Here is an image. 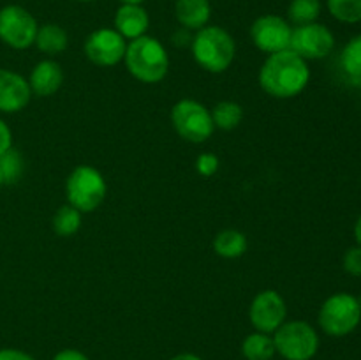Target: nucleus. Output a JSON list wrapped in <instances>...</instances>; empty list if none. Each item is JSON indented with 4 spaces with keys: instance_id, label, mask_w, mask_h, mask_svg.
<instances>
[{
    "instance_id": "2",
    "label": "nucleus",
    "mask_w": 361,
    "mask_h": 360,
    "mask_svg": "<svg viewBox=\"0 0 361 360\" xmlns=\"http://www.w3.org/2000/svg\"><path fill=\"white\" fill-rule=\"evenodd\" d=\"M192 56L201 69L212 74L224 73L236 56V42L226 28L207 25L196 32L190 42Z\"/></svg>"
},
{
    "instance_id": "12",
    "label": "nucleus",
    "mask_w": 361,
    "mask_h": 360,
    "mask_svg": "<svg viewBox=\"0 0 361 360\" xmlns=\"http://www.w3.org/2000/svg\"><path fill=\"white\" fill-rule=\"evenodd\" d=\"M127 41L115 28H97L85 41V55L94 66L113 67L126 56Z\"/></svg>"
},
{
    "instance_id": "17",
    "label": "nucleus",
    "mask_w": 361,
    "mask_h": 360,
    "mask_svg": "<svg viewBox=\"0 0 361 360\" xmlns=\"http://www.w3.org/2000/svg\"><path fill=\"white\" fill-rule=\"evenodd\" d=\"M34 44L44 55H60L62 52H66L67 44H69V35L60 25L46 23L39 27Z\"/></svg>"
},
{
    "instance_id": "21",
    "label": "nucleus",
    "mask_w": 361,
    "mask_h": 360,
    "mask_svg": "<svg viewBox=\"0 0 361 360\" xmlns=\"http://www.w3.org/2000/svg\"><path fill=\"white\" fill-rule=\"evenodd\" d=\"M81 212L73 205H62L53 215V232L59 236H73L81 228Z\"/></svg>"
},
{
    "instance_id": "6",
    "label": "nucleus",
    "mask_w": 361,
    "mask_h": 360,
    "mask_svg": "<svg viewBox=\"0 0 361 360\" xmlns=\"http://www.w3.org/2000/svg\"><path fill=\"white\" fill-rule=\"evenodd\" d=\"M275 352L286 360H310L319 349L316 328L303 320L284 321L274 332Z\"/></svg>"
},
{
    "instance_id": "34",
    "label": "nucleus",
    "mask_w": 361,
    "mask_h": 360,
    "mask_svg": "<svg viewBox=\"0 0 361 360\" xmlns=\"http://www.w3.org/2000/svg\"><path fill=\"white\" fill-rule=\"evenodd\" d=\"M4 184V179H2V172H0V186H2Z\"/></svg>"
},
{
    "instance_id": "7",
    "label": "nucleus",
    "mask_w": 361,
    "mask_h": 360,
    "mask_svg": "<svg viewBox=\"0 0 361 360\" xmlns=\"http://www.w3.org/2000/svg\"><path fill=\"white\" fill-rule=\"evenodd\" d=\"M171 124L176 134L189 143H204L215 126L210 109L194 99H182L171 109Z\"/></svg>"
},
{
    "instance_id": "25",
    "label": "nucleus",
    "mask_w": 361,
    "mask_h": 360,
    "mask_svg": "<svg viewBox=\"0 0 361 360\" xmlns=\"http://www.w3.org/2000/svg\"><path fill=\"white\" fill-rule=\"evenodd\" d=\"M0 172L4 184H16L25 172V162L20 152L11 147L4 155H0Z\"/></svg>"
},
{
    "instance_id": "13",
    "label": "nucleus",
    "mask_w": 361,
    "mask_h": 360,
    "mask_svg": "<svg viewBox=\"0 0 361 360\" xmlns=\"http://www.w3.org/2000/svg\"><path fill=\"white\" fill-rule=\"evenodd\" d=\"M32 90L28 80L9 69H0V112L18 113L28 106Z\"/></svg>"
},
{
    "instance_id": "31",
    "label": "nucleus",
    "mask_w": 361,
    "mask_h": 360,
    "mask_svg": "<svg viewBox=\"0 0 361 360\" xmlns=\"http://www.w3.org/2000/svg\"><path fill=\"white\" fill-rule=\"evenodd\" d=\"M169 360H203L200 355H194V353H180V355H175Z\"/></svg>"
},
{
    "instance_id": "8",
    "label": "nucleus",
    "mask_w": 361,
    "mask_h": 360,
    "mask_svg": "<svg viewBox=\"0 0 361 360\" xmlns=\"http://www.w3.org/2000/svg\"><path fill=\"white\" fill-rule=\"evenodd\" d=\"M39 25L30 11L18 4L0 9V41L13 49H27L35 42Z\"/></svg>"
},
{
    "instance_id": "26",
    "label": "nucleus",
    "mask_w": 361,
    "mask_h": 360,
    "mask_svg": "<svg viewBox=\"0 0 361 360\" xmlns=\"http://www.w3.org/2000/svg\"><path fill=\"white\" fill-rule=\"evenodd\" d=\"M219 166L221 161L215 154L212 152H203V154L197 155L196 159V169L201 176H212L219 172Z\"/></svg>"
},
{
    "instance_id": "22",
    "label": "nucleus",
    "mask_w": 361,
    "mask_h": 360,
    "mask_svg": "<svg viewBox=\"0 0 361 360\" xmlns=\"http://www.w3.org/2000/svg\"><path fill=\"white\" fill-rule=\"evenodd\" d=\"M321 9V0H291L288 7V21L296 27L314 23L319 18Z\"/></svg>"
},
{
    "instance_id": "32",
    "label": "nucleus",
    "mask_w": 361,
    "mask_h": 360,
    "mask_svg": "<svg viewBox=\"0 0 361 360\" xmlns=\"http://www.w3.org/2000/svg\"><path fill=\"white\" fill-rule=\"evenodd\" d=\"M355 239H356V244L361 247V215L358 217V221H356L355 224Z\"/></svg>"
},
{
    "instance_id": "24",
    "label": "nucleus",
    "mask_w": 361,
    "mask_h": 360,
    "mask_svg": "<svg viewBox=\"0 0 361 360\" xmlns=\"http://www.w3.org/2000/svg\"><path fill=\"white\" fill-rule=\"evenodd\" d=\"M328 11L342 23H360L361 0H326Z\"/></svg>"
},
{
    "instance_id": "33",
    "label": "nucleus",
    "mask_w": 361,
    "mask_h": 360,
    "mask_svg": "<svg viewBox=\"0 0 361 360\" xmlns=\"http://www.w3.org/2000/svg\"><path fill=\"white\" fill-rule=\"evenodd\" d=\"M122 4H143L145 0H120Z\"/></svg>"
},
{
    "instance_id": "27",
    "label": "nucleus",
    "mask_w": 361,
    "mask_h": 360,
    "mask_svg": "<svg viewBox=\"0 0 361 360\" xmlns=\"http://www.w3.org/2000/svg\"><path fill=\"white\" fill-rule=\"evenodd\" d=\"M342 265H344V270L348 272V274L355 275V277H361V247H349V249L345 251Z\"/></svg>"
},
{
    "instance_id": "15",
    "label": "nucleus",
    "mask_w": 361,
    "mask_h": 360,
    "mask_svg": "<svg viewBox=\"0 0 361 360\" xmlns=\"http://www.w3.org/2000/svg\"><path fill=\"white\" fill-rule=\"evenodd\" d=\"M63 83V71L62 66L55 60H41L32 69L28 85H30L32 94L39 97H49L56 94Z\"/></svg>"
},
{
    "instance_id": "3",
    "label": "nucleus",
    "mask_w": 361,
    "mask_h": 360,
    "mask_svg": "<svg viewBox=\"0 0 361 360\" xmlns=\"http://www.w3.org/2000/svg\"><path fill=\"white\" fill-rule=\"evenodd\" d=\"M126 66L141 83H159L168 76L169 55L164 44L152 35H141L127 44Z\"/></svg>"
},
{
    "instance_id": "1",
    "label": "nucleus",
    "mask_w": 361,
    "mask_h": 360,
    "mask_svg": "<svg viewBox=\"0 0 361 360\" xmlns=\"http://www.w3.org/2000/svg\"><path fill=\"white\" fill-rule=\"evenodd\" d=\"M261 88L275 99H291L302 94L310 80L307 60L293 49L271 53L259 69Z\"/></svg>"
},
{
    "instance_id": "10",
    "label": "nucleus",
    "mask_w": 361,
    "mask_h": 360,
    "mask_svg": "<svg viewBox=\"0 0 361 360\" xmlns=\"http://www.w3.org/2000/svg\"><path fill=\"white\" fill-rule=\"evenodd\" d=\"M291 35V23L277 14L259 16L250 27V39H252L254 46L267 55L289 49Z\"/></svg>"
},
{
    "instance_id": "18",
    "label": "nucleus",
    "mask_w": 361,
    "mask_h": 360,
    "mask_svg": "<svg viewBox=\"0 0 361 360\" xmlns=\"http://www.w3.org/2000/svg\"><path fill=\"white\" fill-rule=\"evenodd\" d=\"M247 247H249V240L238 229H222L214 240L215 253L226 260H235V258L243 256Z\"/></svg>"
},
{
    "instance_id": "4",
    "label": "nucleus",
    "mask_w": 361,
    "mask_h": 360,
    "mask_svg": "<svg viewBox=\"0 0 361 360\" xmlns=\"http://www.w3.org/2000/svg\"><path fill=\"white\" fill-rule=\"evenodd\" d=\"M108 186L104 176L94 166L81 164L71 172L66 182L67 203L73 205L81 214H88L99 208L104 201Z\"/></svg>"
},
{
    "instance_id": "5",
    "label": "nucleus",
    "mask_w": 361,
    "mask_h": 360,
    "mask_svg": "<svg viewBox=\"0 0 361 360\" xmlns=\"http://www.w3.org/2000/svg\"><path fill=\"white\" fill-rule=\"evenodd\" d=\"M317 320L324 334L331 337H345L356 330L361 321L360 300L351 293H335L323 302Z\"/></svg>"
},
{
    "instance_id": "16",
    "label": "nucleus",
    "mask_w": 361,
    "mask_h": 360,
    "mask_svg": "<svg viewBox=\"0 0 361 360\" xmlns=\"http://www.w3.org/2000/svg\"><path fill=\"white\" fill-rule=\"evenodd\" d=\"M175 16L176 21L187 30H201L210 21V0H176Z\"/></svg>"
},
{
    "instance_id": "11",
    "label": "nucleus",
    "mask_w": 361,
    "mask_h": 360,
    "mask_svg": "<svg viewBox=\"0 0 361 360\" xmlns=\"http://www.w3.org/2000/svg\"><path fill=\"white\" fill-rule=\"evenodd\" d=\"M286 316H288L286 300L275 289H263L250 302L249 318L257 332L274 334L284 323Z\"/></svg>"
},
{
    "instance_id": "28",
    "label": "nucleus",
    "mask_w": 361,
    "mask_h": 360,
    "mask_svg": "<svg viewBox=\"0 0 361 360\" xmlns=\"http://www.w3.org/2000/svg\"><path fill=\"white\" fill-rule=\"evenodd\" d=\"M11 147H13V133L11 127L0 119V155L6 154Z\"/></svg>"
},
{
    "instance_id": "19",
    "label": "nucleus",
    "mask_w": 361,
    "mask_h": 360,
    "mask_svg": "<svg viewBox=\"0 0 361 360\" xmlns=\"http://www.w3.org/2000/svg\"><path fill=\"white\" fill-rule=\"evenodd\" d=\"M275 342L270 334L252 332L242 342V355L245 360H271L275 356Z\"/></svg>"
},
{
    "instance_id": "9",
    "label": "nucleus",
    "mask_w": 361,
    "mask_h": 360,
    "mask_svg": "<svg viewBox=\"0 0 361 360\" xmlns=\"http://www.w3.org/2000/svg\"><path fill=\"white\" fill-rule=\"evenodd\" d=\"M334 48L335 35L326 25L314 21L293 28L289 49H293L303 60H321L330 55Z\"/></svg>"
},
{
    "instance_id": "29",
    "label": "nucleus",
    "mask_w": 361,
    "mask_h": 360,
    "mask_svg": "<svg viewBox=\"0 0 361 360\" xmlns=\"http://www.w3.org/2000/svg\"><path fill=\"white\" fill-rule=\"evenodd\" d=\"M0 360H35L27 352H21L16 348H2L0 349Z\"/></svg>"
},
{
    "instance_id": "23",
    "label": "nucleus",
    "mask_w": 361,
    "mask_h": 360,
    "mask_svg": "<svg viewBox=\"0 0 361 360\" xmlns=\"http://www.w3.org/2000/svg\"><path fill=\"white\" fill-rule=\"evenodd\" d=\"M341 66L344 73L358 83L361 78V34L349 39L341 53Z\"/></svg>"
},
{
    "instance_id": "36",
    "label": "nucleus",
    "mask_w": 361,
    "mask_h": 360,
    "mask_svg": "<svg viewBox=\"0 0 361 360\" xmlns=\"http://www.w3.org/2000/svg\"><path fill=\"white\" fill-rule=\"evenodd\" d=\"M358 85H360V87H361V78H360V81H358Z\"/></svg>"
},
{
    "instance_id": "14",
    "label": "nucleus",
    "mask_w": 361,
    "mask_h": 360,
    "mask_svg": "<svg viewBox=\"0 0 361 360\" xmlns=\"http://www.w3.org/2000/svg\"><path fill=\"white\" fill-rule=\"evenodd\" d=\"M150 27V16L141 4H122L115 14V30L123 39H133L147 35Z\"/></svg>"
},
{
    "instance_id": "30",
    "label": "nucleus",
    "mask_w": 361,
    "mask_h": 360,
    "mask_svg": "<svg viewBox=\"0 0 361 360\" xmlns=\"http://www.w3.org/2000/svg\"><path fill=\"white\" fill-rule=\"evenodd\" d=\"M53 360H90L85 353H81L80 349H73V348H67L62 349V352L56 353L53 356Z\"/></svg>"
},
{
    "instance_id": "35",
    "label": "nucleus",
    "mask_w": 361,
    "mask_h": 360,
    "mask_svg": "<svg viewBox=\"0 0 361 360\" xmlns=\"http://www.w3.org/2000/svg\"><path fill=\"white\" fill-rule=\"evenodd\" d=\"M81 2H94V0H81Z\"/></svg>"
},
{
    "instance_id": "20",
    "label": "nucleus",
    "mask_w": 361,
    "mask_h": 360,
    "mask_svg": "<svg viewBox=\"0 0 361 360\" xmlns=\"http://www.w3.org/2000/svg\"><path fill=\"white\" fill-rule=\"evenodd\" d=\"M215 129L233 131L242 124L243 109L235 101H221L210 109Z\"/></svg>"
}]
</instances>
